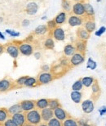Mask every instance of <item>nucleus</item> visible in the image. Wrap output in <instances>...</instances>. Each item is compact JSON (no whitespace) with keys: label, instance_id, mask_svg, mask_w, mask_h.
<instances>
[{"label":"nucleus","instance_id":"obj_1","mask_svg":"<svg viewBox=\"0 0 106 126\" xmlns=\"http://www.w3.org/2000/svg\"><path fill=\"white\" fill-rule=\"evenodd\" d=\"M26 122L29 124L34 125L35 126H38L40 123H42V117H41V113H40V110L35 109L29 110L26 113Z\"/></svg>","mask_w":106,"mask_h":126},{"label":"nucleus","instance_id":"obj_2","mask_svg":"<svg viewBox=\"0 0 106 126\" xmlns=\"http://www.w3.org/2000/svg\"><path fill=\"white\" fill-rule=\"evenodd\" d=\"M12 89H16L15 80L8 76L0 80V94H5Z\"/></svg>","mask_w":106,"mask_h":126},{"label":"nucleus","instance_id":"obj_3","mask_svg":"<svg viewBox=\"0 0 106 126\" xmlns=\"http://www.w3.org/2000/svg\"><path fill=\"white\" fill-rule=\"evenodd\" d=\"M36 78L38 80V85H39V86L48 84L55 79V76L52 75V73L51 71L50 72L41 71L39 75H38V76Z\"/></svg>","mask_w":106,"mask_h":126},{"label":"nucleus","instance_id":"obj_4","mask_svg":"<svg viewBox=\"0 0 106 126\" xmlns=\"http://www.w3.org/2000/svg\"><path fill=\"white\" fill-rule=\"evenodd\" d=\"M84 61H85V54L76 52L73 56L70 57V58H69L70 67H71V69L74 67H76L78 65L82 64V63L84 62Z\"/></svg>","mask_w":106,"mask_h":126},{"label":"nucleus","instance_id":"obj_5","mask_svg":"<svg viewBox=\"0 0 106 126\" xmlns=\"http://www.w3.org/2000/svg\"><path fill=\"white\" fill-rule=\"evenodd\" d=\"M20 53L23 56H31L32 54H34V47L31 44V43L28 42H22L21 44L18 45Z\"/></svg>","mask_w":106,"mask_h":126},{"label":"nucleus","instance_id":"obj_6","mask_svg":"<svg viewBox=\"0 0 106 126\" xmlns=\"http://www.w3.org/2000/svg\"><path fill=\"white\" fill-rule=\"evenodd\" d=\"M69 70L66 69L64 66H62L60 63L55 65H52L51 66V72L52 73V75H54L55 79L62 77L63 75H65L66 73L69 71Z\"/></svg>","mask_w":106,"mask_h":126},{"label":"nucleus","instance_id":"obj_7","mask_svg":"<svg viewBox=\"0 0 106 126\" xmlns=\"http://www.w3.org/2000/svg\"><path fill=\"white\" fill-rule=\"evenodd\" d=\"M91 89H92L91 99L93 100L94 102H96V101L100 98V95H101V89H100V84L96 79H95V82L93 83V84L91 86Z\"/></svg>","mask_w":106,"mask_h":126},{"label":"nucleus","instance_id":"obj_8","mask_svg":"<svg viewBox=\"0 0 106 126\" xmlns=\"http://www.w3.org/2000/svg\"><path fill=\"white\" fill-rule=\"evenodd\" d=\"M5 51H6L7 54H9L14 59H16L19 57L20 51H19L18 45L15 44H8L7 45H6Z\"/></svg>","mask_w":106,"mask_h":126},{"label":"nucleus","instance_id":"obj_9","mask_svg":"<svg viewBox=\"0 0 106 126\" xmlns=\"http://www.w3.org/2000/svg\"><path fill=\"white\" fill-rule=\"evenodd\" d=\"M82 103V110L85 114H91L95 109V102L93 100L87 99L83 102H81Z\"/></svg>","mask_w":106,"mask_h":126},{"label":"nucleus","instance_id":"obj_10","mask_svg":"<svg viewBox=\"0 0 106 126\" xmlns=\"http://www.w3.org/2000/svg\"><path fill=\"white\" fill-rule=\"evenodd\" d=\"M36 100H23L20 102L22 111L26 113L29 110H32L36 108Z\"/></svg>","mask_w":106,"mask_h":126},{"label":"nucleus","instance_id":"obj_11","mask_svg":"<svg viewBox=\"0 0 106 126\" xmlns=\"http://www.w3.org/2000/svg\"><path fill=\"white\" fill-rule=\"evenodd\" d=\"M72 12L75 16H85V8H84V3L82 2H75L72 7Z\"/></svg>","mask_w":106,"mask_h":126},{"label":"nucleus","instance_id":"obj_12","mask_svg":"<svg viewBox=\"0 0 106 126\" xmlns=\"http://www.w3.org/2000/svg\"><path fill=\"white\" fill-rule=\"evenodd\" d=\"M11 118L18 126H23L24 125H26L27 123L26 118V113L23 111L12 115Z\"/></svg>","mask_w":106,"mask_h":126},{"label":"nucleus","instance_id":"obj_13","mask_svg":"<svg viewBox=\"0 0 106 126\" xmlns=\"http://www.w3.org/2000/svg\"><path fill=\"white\" fill-rule=\"evenodd\" d=\"M53 111H54V117L57 118L60 121H64L65 120H66L68 117L70 116V115L62 107H57Z\"/></svg>","mask_w":106,"mask_h":126},{"label":"nucleus","instance_id":"obj_14","mask_svg":"<svg viewBox=\"0 0 106 126\" xmlns=\"http://www.w3.org/2000/svg\"><path fill=\"white\" fill-rule=\"evenodd\" d=\"M40 113H41V117H42V122H46L47 123L52 118L54 117V111L53 110H52L51 108L47 107L44 108L40 110Z\"/></svg>","mask_w":106,"mask_h":126},{"label":"nucleus","instance_id":"obj_15","mask_svg":"<svg viewBox=\"0 0 106 126\" xmlns=\"http://www.w3.org/2000/svg\"><path fill=\"white\" fill-rule=\"evenodd\" d=\"M52 36L57 41H64L65 39V31L61 27L57 26L56 28H55L52 31Z\"/></svg>","mask_w":106,"mask_h":126},{"label":"nucleus","instance_id":"obj_16","mask_svg":"<svg viewBox=\"0 0 106 126\" xmlns=\"http://www.w3.org/2000/svg\"><path fill=\"white\" fill-rule=\"evenodd\" d=\"M68 23L70 26L75 27V26H81L83 24V19L81 16L72 15L68 19Z\"/></svg>","mask_w":106,"mask_h":126},{"label":"nucleus","instance_id":"obj_17","mask_svg":"<svg viewBox=\"0 0 106 126\" xmlns=\"http://www.w3.org/2000/svg\"><path fill=\"white\" fill-rule=\"evenodd\" d=\"M76 34H77L78 39L87 41V40L90 39V34H91L84 28V27L81 26V27H79V28L77 30Z\"/></svg>","mask_w":106,"mask_h":126},{"label":"nucleus","instance_id":"obj_18","mask_svg":"<svg viewBox=\"0 0 106 126\" xmlns=\"http://www.w3.org/2000/svg\"><path fill=\"white\" fill-rule=\"evenodd\" d=\"M74 47H75V49H76V52L85 54L86 51H87V41L78 39L75 41Z\"/></svg>","mask_w":106,"mask_h":126},{"label":"nucleus","instance_id":"obj_19","mask_svg":"<svg viewBox=\"0 0 106 126\" xmlns=\"http://www.w3.org/2000/svg\"><path fill=\"white\" fill-rule=\"evenodd\" d=\"M26 11L27 12V14L29 15H35L39 11V5L34 2H30L26 5Z\"/></svg>","mask_w":106,"mask_h":126},{"label":"nucleus","instance_id":"obj_20","mask_svg":"<svg viewBox=\"0 0 106 126\" xmlns=\"http://www.w3.org/2000/svg\"><path fill=\"white\" fill-rule=\"evenodd\" d=\"M82 93L81 91H72L70 94L71 100L76 104H79L82 102Z\"/></svg>","mask_w":106,"mask_h":126},{"label":"nucleus","instance_id":"obj_21","mask_svg":"<svg viewBox=\"0 0 106 126\" xmlns=\"http://www.w3.org/2000/svg\"><path fill=\"white\" fill-rule=\"evenodd\" d=\"M75 52H76V49L74 44H68L64 47V55L67 57H70L73 56Z\"/></svg>","mask_w":106,"mask_h":126},{"label":"nucleus","instance_id":"obj_22","mask_svg":"<svg viewBox=\"0 0 106 126\" xmlns=\"http://www.w3.org/2000/svg\"><path fill=\"white\" fill-rule=\"evenodd\" d=\"M36 108L39 110H42L44 108L48 107L49 106V99L48 98H40V99L36 100Z\"/></svg>","mask_w":106,"mask_h":126},{"label":"nucleus","instance_id":"obj_23","mask_svg":"<svg viewBox=\"0 0 106 126\" xmlns=\"http://www.w3.org/2000/svg\"><path fill=\"white\" fill-rule=\"evenodd\" d=\"M95 27H96V24H95V22L93 19H88L87 21H84V28L90 34L95 31Z\"/></svg>","mask_w":106,"mask_h":126},{"label":"nucleus","instance_id":"obj_24","mask_svg":"<svg viewBox=\"0 0 106 126\" xmlns=\"http://www.w3.org/2000/svg\"><path fill=\"white\" fill-rule=\"evenodd\" d=\"M66 18H67V15L65 12H60V13H58L56 15V16L55 17V21L56 23L57 26H61L66 21Z\"/></svg>","mask_w":106,"mask_h":126},{"label":"nucleus","instance_id":"obj_25","mask_svg":"<svg viewBox=\"0 0 106 126\" xmlns=\"http://www.w3.org/2000/svg\"><path fill=\"white\" fill-rule=\"evenodd\" d=\"M62 125L63 126H79V120L70 115L66 120L62 121Z\"/></svg>","mask_w":106,"mask_h":126},{"label":"nucleus","instance_id":"obj_26","mask_svg":"<svg viewBox=\"0 0 106 126\" xmlns=\"http://www.w3.org/2000/svg\"><path fill=\"white\" fill-rule=\"evenodd\" d=\"M38 80L37 78L35 77H32V76H28L27 79L25 82L24 87L26 88H34V87H38Z\"/></svg>","mask_w":106,"mask_h":126},{"label":"nucleus","instance_id":"obj_27","mask_svg":"<svg viewBox=\"0 0 106 126\" xmlns=\"http://www.w3.org/2000/svg\"><path fill=\"white\" fill-rule=\"evenodd\" d=\"M7 110H8V113H9L10 116H12V115H14V114H16V113L22 112V109H21V107L20 102L11 106L9 108H7Z\"/></svg>","mask_w":106,"mask_h":126},{"label":"nucleus","instance_id":"obj_28","mask_svg":"<svg viewBox=\"0 0 106 126\" xmlns=\"http://www.w3.org/2000/svg\"><path fill=\"white\" fill-rule=\"evenodd\" d=\"M81 79H82L83 87L86 88H90L95 80V79L93 76H85L81 78Z\"/></svg>","mask_w":106,"mask_h":126},{"label":"nucleus","instance_id":"obj_29","mask_svg":"<svg viewBox=\"0 0 106 126\" xmlns=\"http://www.w3.org/2000/svg\"><path fill=\"white\" fill-rule=\"evenodd\" d=\"M10 116L7 108L6 107H0V124H2L5 120H7Z\"/></svg>","mask_w":106,"mask_h":126},{"label":"nucleus","instance_id":"obj_30","mask_svg":"<svg viewBox=\"0 0 106 126\" xmlns=\"http://www.w3.org/2000/svg\"><path fill=\"white\" fill-rule=\"evenodd\" d=\"M49 30L47 28V25H40V26H37L34 31V34L36 35H43L48 31Z\"/></svg>","mask_w":106,"mask_h":126},{"label":"nucleus","instance_id":"obj_31","mask_svg":"<svg viewBox=\"0 0 106 126\" xmlns=\"http://www.w3.org/2000/svg\"><path fill=\"white\" fill-rule=\"evenodd\" d=\"M84 8H85V14L86 16L92 17L95 15V10L93 7L88 2H85L84 3Z\"/></svg>","mask_w":106,"mask_h":126},{"label":"nucleus","instance_id":"obj_32","mask_svg":"<svg viewBox=\"0 0 106 126\" xmlns=\"http://www.w3.org/2000/svg\"><path fill=\"white\" fill-rule=\"evenodd\" d=\"M27 77H28V75H23V76H21L17 79L15 80V87H16V89H21V88L24 87L25 82H26Z\"/></svg>","mask_w":106,"mask_h":126},{"label":"nucleus","instance_id":"obj_33","mask_svg":"<svg viewBox=\"0 0 106 126\" xmlns=\"http://www.w3.org/2000/svg\"><path fill=\"white\" fill-rule=\"evenodd\" d=\"M59 107H61V104H60V102L59 99H57V98H52V99H49V106H48L49 108H51L52 110H54L55 109H56V108Z\"/></svg>","mask_w":106,"mask_h":126},{"label":"nucleus","instance_id":"obj_34","mask_svg":"<svg viewBox=\"0 0 106 126\" xmlns=\"http://www.w3.org/2000/svg\"><path fill=\"white\" fill-rule=\"evenodd\" d=\"M44 47L46 49L52 50L55 48V42L52 38H47L44 41Z\"/></svg>","mask_w":106,"mask_h":126},{"label":"nucleus","instance_id":"obj_35","mask_svg":"<svg viewBox=\"0 0 106 126\" xmlns=\"http://www.w3.org/2000/svg\"><path fill=\"white\" fill-rule=\"evenodd\" d=\"M82 89H83V84L81 79L76 80L72 85V91H82Z\"/></svg>","mask_w":106,"mask_h":126},{"label":"nucleus","instance_id":"obj_36","mask_svg":"<svg viewBox=\"0 0 106 126\" xmlns=\"http://www.w3.org/2000/svg\"><path fill=\"white\" fill-rule=\"evenodd\" d=\"M61 7L64 11L65 12H70L72 10V3L70 0H62Z\"/></svg>","mask_w":106,"mask_h":126},{"label":"nucleus","instance_id":"obj_37","mask_svg":"<svg viewBox=\"0 0 106 126\" xmlns=\"http://www.w3.org/2000/svg\"><path fill=\"white\" fill-rule=\"evenodd\" d=\"M59 63L62 65V66H64L65 68H66L68 70L71 69L70 64H69V59L67 57H62L61 58H60Z\"/></svg>","mask_w":106,"mask_h":126},{"label":"nucleus","instance_id":"obj_38","mask_svg":"<svg viewBox=\"0 0 106 126\" xmlns=\"http://www.w3.org/2000/svg\"><path fill=\"white\" fill-rule=\"evenodd\" d=\"M47 124L48 125V126H63L62 121H60V120H58L57 118H55V117L52 118Z\"/></svg>","mask_w":106,"mask_h":126},{"label":"nucleus","instance_id":"obj_39","mask_svg":"<svg viewBox=\"0 0 106 126\" xmlns=\"http://www.w3.org/2000/svg\"><path fill=\"white\" fill-rule=\"evenodd\" d=\"M87 67L90 70H95V68L97 67V64H96V62L92 58V57H89V58L87 59Z\"/></svg>","mask_w":106,"mask_h":126},{"label":"nucleus","instance_id":"obj_40","mask_svg":"<svg viewBox=\"0 0 106 126\" xmlns=\"http://www.w3.org/2000/svg\"><path fill=\"white\" fill-rule=\"evenodd\" d=\"M47 26L49 31H53L55 28L57 27V25L55 23V20L53 19V20H51V21H48V22H47Z\"/></svg>","mask_w":106,"mask_h":126},{"label":"nucleus","instance_id":"obj_41","mask_svg":"<svg viewBox=\"0 0 106 126\" xmlns=\"http://www.w3.org/2000/svg\"><path fill=\"white\" fill-rule=\"evenodd\" d=\"M2 126H18V125L12 120L11 117H9L7 120H5V121L2 123Z\"/></svg>","mask_w":106,"mask_h":126},{"label":"nucleus","instance_id":"obj_42","mask_svg":"<svg viewBox=\"0 0 106 126\" xmlns=\"http://www.w3.org/2000/svg\"><path fill=\"white\" fill-rule=\"evenodd\" d=\"M5 32L7 33V34H9L11 37H19L20 36V33L16 32V31H13V30H10V29H7Z\"/></svg>","mask_w":106,"mask_h":126},{"label":"nucleus","instance_id":"obj_43","mask_svg":"<svg viewBox=\"0 0 106 126\" xmlns=\"http://www.w3.org/2000/svg\"><path fill=\"white\" fill-rule=\"evenodd\" d=\"M105 31H106V27H105V26H101L99 30H98V31H95V36L100 37V36H101V35L105 32Z\"/></svg>","mask_w":106,"mask_h":126},{"label":"nucleus","instance_id":"obj_44","mask_svg":"<svg viewBox=\"0 0 106 126\" xmlns=\"http://www.w3.org/2000/svg\"><path fill=\"white\" fill-rule=\"evenodd\" d=\"M41 70H42V71H44V72H50L51 71V66H50L49 65L45 64L43 65H42Z\"/></svg>","mask_w":106,"mask_h":126},{"label":"nucleus","instance_id":"obj_45","mask_svg":"<svg viewBox=\"0 0 106 126\" xmlns=\"http://www.w3.org/2000/svg\"><path fill=\"white\" fill-rule=\"evenodd\" d=\"M29 24H30V21L29 20H28V19H25L22 21L21 22V26H23V27H27V26H29Z\"/></svg>","mask_w":106,"mask_h":126},{"label":"nucleus","instance_id":"obj_46","mask_svg":"<svg viewBox=\"0 0 106 126\" xmlns=\"http://www.w3.org/2000/svg\"><path fill=\"white\" fill-rule=\"evenodd\" d=\"M99 112H100V115H101V116L106 115V106H104V107H100V109L99 110Z\"/></svg>","mask_w":106,"mask_h":126},{"label":"nucleus","instance_id":"obj_47","mask_svg":"<svg viewBox=\"0 0 106 126\" xmlns=\"http://www.w3.org/2000/svg\"><path fill=\"white\" fill-rule=\"evenodd\" d=\"M34 56L35 57V59L39 60L42 57V54H41V52H35L34 53Z\"/></svg>","mask_w":106,"mask_h":126},{"label":"nucleus","instance_id":"obj_48","mask_svg":"<svg viewBox=\"0 0 106 126\" xmlns=\"http://www.w3.org/2000/svg\"><path fill=\"white\" fill-rule=\"evenodd\" d=\"M103 57V61H102V65L104 66V68L106 70V54Z\"/></svg>","mask_w":106,"mask_h":126},{"label":"nucleus","instance_id":"obj_49","mask_svg":"<svg viewBox=\"0 0 106 126\" xmlns=\"http://www.w3.org/2000/svg\"><path fill=\"white\" fill-rule=\"evenodd\" d=\"M32 40H33V35H29V36H28V38L26 39V42L31 43Z\"/></svg>","mask_w":106,"mask_h":126},{"label":"nucleus","instance_id":"obj_50","mask_svg":"<svg viewBox=\"0 0 106 126\" xmlns=\"http://www.w3.org/2000/svg\"><path fill=\"white\" fill-rule=\"evenodd\" d=\"M4 51H5L4 46H3V45H2V44H0V54H2Z\"/></svg>","mask_w":106,"mask_h":126},{"label":"nucleus","instance_id":"obj_51","mask_svg":"<svg viewBox=\"0 0 106 126\" xmlns=\"http://www.w3.org/2000/svg\"><path fill=\"white\" fill-rule=\"evenodd\" d=\"M81 126H95L94 124H91V123H86V124L84 125H81Z\"/></svg>","mask_w":106,"mask_h":126},{"label":"nucleus","instance_id":"obj_52","mask_svg":"<svg viewBox=\"0 0 106 126\" xmlns=\"http://www.w3.org/2000/svg\"><path fill=\"white\" fill-rule=\"evenodd\" d=\"M0 39H2V40H5V39H6V38H5V36H4V34H2L1 31H0Z\"/></svg>","mask_w":106,"mask_h":126},{"label":"nucleus","instance_id":"obj_53","mask_svg":"<svg viewBox=\"0 0 106 126\" xmlns=\"http://www.w3.org/2000/svg\"><path fill=\"white\" fill-rule=\"evenodd\" d=\"M38 126H48V125H47L46 122H42V123H40Z\"/></svg>","mask_w":106,"mask_h":126},{"label":"nucleus","instance_id":"obj_54","mask_svg":"<svg viewBox=\"0 0 106 126\" xmlns=\"http://www.w3.org/2000/svg\"><path fill=\"white\" fill-rule=\"evenodd\" d=\"M23 126H35L34 125H31V124H29V123H26V125H24Z\"/></svg>","mask_w":106,"mask_h":126},{"label":"nucleus","instance_id":"obj_55","mask_svg":"<svg viewBox=\"0 0 106 126\" xmlns=\"http://www.w3.org/2000/svg\"><path fill=\"white\" fill-rule=\"evenodd\" d=\"M72 1H74L75 2H82L83 0H72Z\"/></svg>","mask_w":106,"mask_h":126},{"label":"nucleus","instance_id":"obj_56","mask_svg":"<svg viewBox=\"0 0 106 126\" xmlns=\"http://www.w3.org/2000/svg\"><path fill=\"white\" fill-rule=\"evenodd\" d=\"M47 19V16H44L43 17H42V20H46Z\"/></svg>","mask_w":106,"mask_h":126},{"label":"nucleus","instance_id":"obj_57","mask_svg":"<svg viewBox=\"0 0 106 126\" xmlns=\"http://www.w3.org/2000/svg\"><path fill=\"white\" fill-rule=\"evenodd\" d=\"M2 21H3V19H2V17H0V22H2Z\"/></svg>","mask_w":106,"mask_h":126},{"label":"nucleus","instance_id":"obj_58","mask_svg":"<svg viewBox=\"0 0 106 126\" xmlns=\"http://www.w3.org/2000/svg\"><path fill=\"white\" fill-rule=\"evenodd\" d=\"M0 126H2V125H0Z\"/></svg>","mask_w":106,"mask_h":126},{"label":"nucleus","instance_id":"obj_59","mask_svg":"<svg viewBox=\"0 0 106 126\" xmlns=\"http://www.w3.org/2000/svg\"><path fill=\"white\" fill-rule=\"evenodd\" d=\"M0 125H1V124H0Z\"/></svg>","mask_w":106,"mask_h":126},{"label":"nucleus","instance_id":"obj_60","mask_svg":"<svg viewBox=\"0 0 106 126\" xmlns=\"http://www.w3.org/2000/svg\"><path fill=\"white\" fill-rule=\"evenodd\" d=\"M105 126H106V125H105Z\"/></svg>","mask_w":106,"mask_h":126}]
</instances>
